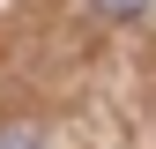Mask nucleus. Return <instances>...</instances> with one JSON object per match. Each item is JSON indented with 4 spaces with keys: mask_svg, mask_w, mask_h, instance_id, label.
I'll return each mask as SVG.
<instances>
[{
    "mask_svg": "<svg viewBox=\"0 0 156 149\" xmlns=\"http://www.w3.org/2000/svg\"><path fill=\"white\" fill-rule=\"evenodd\" d=\"M0 149H37V142L23 134V127H8V134H0Z\"/></svg>",
    "mask_w": 156,
    "mask_h": 149,
    "instance_id": "2",
    "label": "nucleus"
},
{
    "mask_svg": "<svg viewBox=\"0 0 156 149\" xmlns=\"http://www.w3.org/2000/svg\"><path fill=\"white\" fill-rule=\"evenodd\" d=\"M97 8H104V15H141L149 0H97Z\"/></svg>",
    "mask_w": 156,
    "mask_h": 149,
    "instance_id": "1",
    "label": "nucleus"
}]
</instances>
